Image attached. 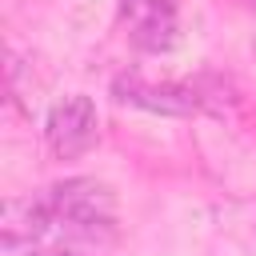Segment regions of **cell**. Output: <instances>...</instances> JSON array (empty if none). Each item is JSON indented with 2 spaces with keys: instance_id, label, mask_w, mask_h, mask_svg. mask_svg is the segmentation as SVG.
<instances>
[{
  "instance_id": "1",
  "label": "cell",
  "mask_w": 256,
  "mask_h": 256,
  "mask_svg": "<svg viewBox=\"0 0 256 256\" xmlns=\"http://www.w3.org/2000/svg\"><path fill=\"white\" fill-rule=\"evenodd\" d=\"M44 140H48V152L56 160L84 156L96 144V104L84 92H72L60 104H52L48 124H44Z\"/></svg>"
},
{
  "instance_id": "4",
  "label": "cell",
  "mask_w": 256,
  "mask_h": 256,
  "mask_svg": "<svg viewBox=\"0 0 256 256\" xmlns=\"http://www.w3.org/2000/svg\"><path fill=\"white\" fill-rule=\"evenodd\" d=\"M248 4H252V8H256V0H248Z\"/></svg>"
},
{
  "instance_id": "2",
  "label": "cell",
  "mask_w": 256,
  "mask_h": 256,
  "mask_svg": "<svg viewBox=\"0 0 256 256\" xmlns=\"http://www.w3.org/2000/svg\"><path fill=\"white\" fill-rule=\"evenodd\" d=\"M128 36L140 52H172L180 40L176 4L172 0H124Z\"/></svg>"
},
{
  "instance_id": "3",
  "label": "cell",
  "mask_w": 256,
  "mask_h": 256,
  "mask_svg": "<svg viewBox=\"0 0 256 256\" xmlns=\"http://www.w3.org/2000/svg\"><path fill=\"white\" fill-rule=\"evenodd\" d=\"M112 92L116 100L144 112H160V116H192L200 108V92L192 84H148L140 76H116Z\"/></svg>"
}]
</instances>
